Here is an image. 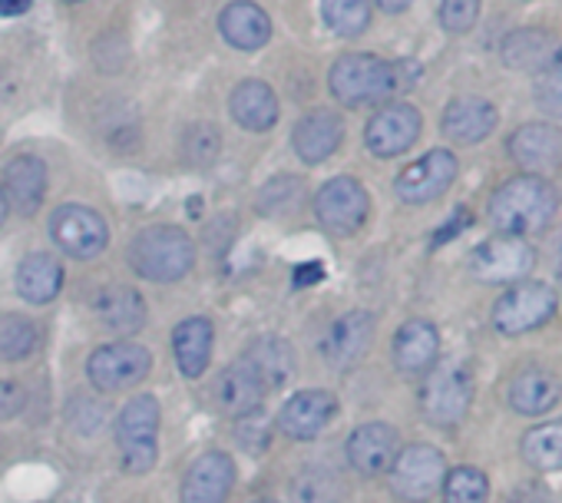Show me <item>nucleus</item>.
<instances>
[{
	"label": "nucleus",
	"mask_w": 562,
	"mask_h": 503,
	"mask_svg": "<svg viewBox=\"0 0 562 503\" xmlns=\"http://www.w3.org/2000/svg\"><path fill=\"white\" fill-rule=\"evenodd\" d=\"M559 209V195L552 189V182H546V176H513L506 179L493 195H490V222L496 225V232L506 235H532L542 232L552 215Z\"/></svg>",
	"instance_id": "f257e3e1"
},
{
	"label": "nucleus",
	"mask_w": 562,
	"mask_h": 503,
	"mask_svg": "<svg viewBox=\"0 0 562 503\" xmlns=\"http://www.w3.org/2000/svg\"><path fill=\"white\" fill-rule=\"evenodd\" d=\"M130 266L146 282H179L195 266V245L179 225H146L130 238Z\"/></svg>",
	"instance_id": "f03ea898"
},
{
	"label": "nucleus",
	"mask_w": 562,
	"mask_h": 503,
	"mask_svg": "<svg viewBox=\"0 0 562 503\" xmlns=\"http://www.w3.org/2000/svg\"><path fill=\"white\" fill-rule=\"evenodd\" d=\"M328 87L338 103L358 110L391 100L407 87V80L401 74V64H387L374 54H345L335 60Z\"/></svg>",
	"instance_id": "7ed1b4c3"
},
{
	"label": "nucleus",
	"mask_w": 562,
	"mask_h": 503,
	"mask_svg": "<svg viewBox=\"0 0 562 503\" xmlns=\"http://www.w3.org/2000/svg\"><path fill=\"white\" fill-rule=\"evenodd\" d=\"M473 404V375L463 361H437L420 384V414L434 427H457Z\"/></svg>",
	"instance_id": "20e7f679"
},
{
	"label": "nucleus",
	"mask_w": 562,
	"mask_h": 503,
	"mask_svg": "<svg viewBox=\"0 0 562 503\" xmlns=\"http://www.w3.org/2000/svg\"><path fill=\"white\" fill-rule=\"evenodd\" d=\"M120 460L130 473H149L159 457V401L153 394L133 398L116 421Z\"/></svg>",
	"instance_id": "39448f33"
},
{
	"label": "nucleus",
	"mask_w": 562,
	"mask_h": 503,
	"mask_svg": "<svg viewBox=\"0 0 562 503\" xmlns=\"http://www.w3.org/2000/svg\"><path fill=\"white\" fill-rule=\"evenodd\" d=\"M536 266V252L522 235H493L480 242L470 256V276L483 286H516L529 279Z\"/></svg>",
	"instance_id": "423d86ee"
},
{
	"label": "nucleus",
	"mask_w": 562,
	"mask_h": 503,
	"mask_svg": "<svg viewBox=\"0 0 562 503\" xmlns=\"http://www.w3.org/2000/svg\"><path fill=\"white\" fill-rule=\"evenodd\" d=\"M555 305H559V299L546 282H526L522 279L496 299L493 328L506 338L536 332L539 325H546L555 315Z\"/></svg>",
	"instance_id": "0eeeda50"
},
{
	"label": "nucleus",
	"mask_w": 562,
	"mask_h": 503,
	"mask_svg": "<svg viewBox=\"0 0 562 503\" xmlns=\"http://www.w3.org/2000/svg\"><path fill=\"white\" fill-rule=\"evenodd\" d=\"M387 473H391L394 496H401L407 503H427L443 487L447 457L430 444H411L394 457Z\"/></svg>",
	"instance_id": "6e6552de"
},
{
	"label": "nucleus",
	"mask_w": 562,
	"mask_h": 503,
	"mask_svg": "<svg viewBox=\"0 0 562 503\" xmlns=\"http://www.w3.org/2000/svg\"><path fill=\"white\" fill-rule=\"evenodd\" d=\"M371 212L368 189L351 176L328 179L315 195V215L331 235H355Z\"/></svg>",
	"instance_id": "1a4fd4ad"
},
{
	"label": "nucleus",
	"mask_w": 562,
	"mask_h": 503,
	"mask_svg": "<svg viewBox=\"0 0 562 503\" xmlns=\"http://www.w3.org/2000/svg\"><path fill=\"white\" fill-rule=\"evenodd\" d=\"M50 238L74 259H97L110 242V228L90 205H60L50 215Z\"/></svg>",
	"instance_id": "9d476101"
},
{
	"label": "nucleus",
	"mask_w": 562,
	"mask_h": 503,
	"mask_svg": "<svg viewBox=\"0 0 562 503\" xmlns=\"http://www.w3.org/2000/svg\"><path fill=\"white\" fill-rule=\"evenodd\" d=\"M153 368V355L136 342H113L90 355L87 375L100 391H123L139 384Z\"/></svg>",
	"instance_id": "9b49d317"
},
{
	"label": "nucleus",
	"mask_w": 562,
	"mask_h": 503,
	"mask_svg": "<svg viewBox=\"0 0 562 503\" xmlns=\"http://www.w3.org/2000/svg\"><path fill=\"white\" fill-rule=\"evenodd\" d=\"M457 172H460V163L450 149H430L397 176L394 192L407 205H427L453 186Z\"/></svg>",
	"instance_id": "f8f14e48"
},
{
	"label": "nucleus",
	"mask_w": 562,
	"mask_h": 503,
	"mask_svg": "<svg viewBox=\"0 0 562 503\" xmlns=\"http://www.w3.org/2000/svg\"><path fill=\"white\" fill-rule=\"evenodd\" d=\"M420 136V113L411 107V103H387L381 107L368 130H364V143L374 156L381 159H391V156H401L407 153Z\"/></svg>",
	"instance_id": "ddd939ff"
},
{
	"label": "nucleus",
	"mask_w": 562,
	"mask_h": 503,
	"mask_svg": "<svg viewBox=\"0 0 562 503\" xmlns=\"http://www.w3.org/2000/svg\"><path fill=\"white\" fill-rule=\"evenodd\" d=\"M509 156L529 176L562 169V130L552 123H526L509 136Z\"/></svg>",
	"instance_id": "4468645a"
},
{
	"label": "nucleus",
	"mask_w": 562,
	"mask_h": 503,
	"mask_svg": "<svg viewBox=\"0 0 562 503\" xmlns=\"http://www.w3.org/2000/svg\"><path fill=\"white\" fill-rule=\"evenodd\" d=\"M338 414L331 391H299L278 411V431L292 440H315Z\"/></svg>",
	"instance_id": "2eb2a0df"
},
{
	"label": "nucleus",
	"mask_w": 562,
	"mask_h": 503,
	"mask_svg": "<svg viewBox=\"0 0 562 503\" xmlns=\"http://www.w3.org/2000/svg\"><path fill=\"white\" fill-rule=\"evenodd\" d=\"M374 342V315L371 312H348L341 315L322 338V358L331 368H351L358 365Z\"/></svg>",
	"instance_id": "dca6fc26"
},
{
	"label": "nucleus",
	"mask_w": 562,
	"mask_h": 503,
	"mask_svg": "<svg viewBox=\"0 0 562 503\" xmlns=\"http://www.w3.org/2000/svg\"><path fill=\"white\" fill-rule=\"evenodd\" d=\"M397 454H401V434L391 424L371 421L348 437V463L364 477L387 473Z\"/></svg>",
	"instance_id": "f3484780"
},
{
	"label": "nucleus",
	"mask_w": 562,
	"mask_h": 503,
	"mask_svg": "<svg viewBox=\"0 0 562 503\" xmlns=\"http://www.w3.org/2000/svg\"><path fill=\"white\" fill-rule=\"evenodd\" d=\"M8 209H18L21 215H34L47 195V166L34 153H21L4 166V182H0Z\"/></svg>",
	"instance_id": "a211bd4d"
},
{
	"label": "nucleus",
	"mask_w": 562,
	"mask_h": 503,
	"mask_svg": "<svg viewBox=\"0 0 562 503\" xmlns=\"http://www.w3.org/2000/svg\"><path fill=\"white\" fill-rule=\"evenodd\" d=\"M265 391L268 388L261 384V378L251 368V361L238 358L228 368H222V375L215 381V404L228 417H248V414H255L261 407Z\"/></svg>",
	"instance_id": "6ab92c4d"
},
{
	"label": "nucleus",
	"mask_w": 562,
	"mask_h": 503,
	"mask_svg": "<svg viewBox=\"0 0 562 503\" xmlns=\"http://www.w3.org/2000/svg\"><path fill=\"white\" fill-rule=\"evenodd\" d=\"M499 57L509 70H522V74H542L546 67H552L562 57V41L552 31L542 27H522L503 37Z\"/></svg>",
	"instance_id": "aec40b11"
},
{
	"label": "nucleus",
	"mask_w": 562,
	"mask_h": 503,
	"mask_svg": "<svg viewBox=\"0 0 562 503\" xmlns=\"http://www.w3.org/2000/svg\"><path fill=\"white\" fill-rule=\"evenodd\" d=\"M235 483V463L222 450L202 454L186 480H182V503H225Z\"/></svg>",
	"instance_id": "412c9836"
},
{
	"label": "nucleus",
	"mask_w": 562,
	"mask_h": 503,
	"mask_svg": "<svg viewBox=\"0 0 562 503\" xmlns=\"http://www.w3.org/2000/svg\"><path fill=\"white\" fill-rule=\"evenodd\" d=\"M440 130L447 139L463 146L483 143L496 130V107L483 97H457L447 103L440 116Z\"/></svg>",
	"instance_id": "4be33fe9"
},
{
	"label": "nucleus",
	"mask_w": 562,
	"mask_h": 503,
	"mask_svg": "<svg viewBox=\"0 0 562 503\" xmlns=\"http://www.w3.org/2000/svg\"><path fill=\"white\" fill-rule=\"evenodd\" d=\"M341 139H345V123L331 110H315V113L302 116L299 126L292 130V146L302 156V163H308V166L331 159L338 153Z\"/></svg>",
	"instance_id": "5701e85b"
},
{
	"label": "nucleus",
	"mask_w": 562,
	"mask_h": 503,
	"mask_svg": "<svg viewBox=\"0 0 562 503\" xmlns=\"http://www.w3.org/2000/svg\"><path fill=\"white\" fill-rule=\"evenodd\" d=\"M440 361V335L430 322L411 318L394 335V365L404 375H427Z\"/></svg>",
	"instance_id": "b1692460"
},
{
	"label": "nucleus",
	"mask_w": 562,
	"mask_h": 503,
	"mask_svg": "<svg viewBox=\"0 0 562 503\" xmlns=\"http://www.w3.org/2000/svg\"><path fill=\"white\" fill-rule=\"evenodd\" d=\"M218 31L228 47L235 51H261L271 41V21L268 14L251 4V0H235L218 18Z\"/></svg>",
	"instance_id": "393cba45"
},
{
	"label": "nucleus",
	"mask_w": 562,
	"mask_h": 503,
	"mask_svg": "<svg viewBox=\"0 0 562 503\" xmlns=\"http://www.w3.org/2000/svg\"><path fill=\"white\" fill-rule=\"evenodd\" d=\"M97 318L116 335H136L146 325V302L130 286H106L93 299Z\"/></svg>",
	"instance_id": "a878e982"
},
{
	"label": "nucleus",
	"mask_w": 562,
	"mask_h": 503,
	"mask_svg": "<svg viewBox=\"0 0 562 503\" xmlns=\"http://www.w3.org/2000/svg\"><path fill=\"white\" fill-rule=\"evenodd\" d=\"M228 110H232V120L251 133H265L278 123V97L261 80H241L232 90Z\"/></svg>",
	"instance_id": "bb28decb"
},
{
	"label": "nucleus",
	"mask_w": 562,
	"mask_h": 503,
	"mask_svg": "<svg viewBox=\"0 0 562 503\" xmlns=\"http://www.w3.org/2000/svg\"><path fill=\"white\" fill-rule=\"evenodd\" d=\"M562 398V384L546 368H526L509 384V407L522 417H539L552 411Z\"/></svg>",
	"instance_id": "cd10ccee"
},
{
	"label": "nucleus",
	"mask_w": 562,
	"mask_h": 503,
	"mask_svg": "<svg viewBox=\"0 0 562 503\" xmlns=\"http://www.w3.org/2000/svg\"><path fill=\"white\" fill-rule=\"evenodd\" d=\"M64 289V266L50 256V252H31V256L18 266V292L31 305H47Z\"/></svg>",
	"instance_id": "c85d7f7f"
},
{
	"label": "nucleus",
	"mask_w": 562,
	"mask_h": 503,
	"mask_svg": "<svg viewBox=\"0 0 562 503\" xmlns=\"http://www.w3.org/2000/svg\"><path fill=\"white\" fill-rule=\"evenodd\" d=\"M212 322L209 318H186L172 332L176 365L186 378H202L212 358Z\"/></svg>",
	"instance_id": "c756f323"
},
{
	"label": "nucleus",
	"mask_w": 562,
	"mask_h": 503,
	"mask_svg": "<svg viewBox=\"0 0 562 503\" xmlns=\"http://www.w3.org/2000/svg\"><path fill=\"white\" fill-rule=\"evenodd\" d=\"M245 358L251 361V368L258 371V378H261V384L268 391L285 388L295 378V348L289 342H281V338H258V342H251Z\"/></svg>",
	"instance_id": "7c9ffc66"
},
{
	"label": "nucleus",
	"mask_w": 562,
	"mask_h": 503,
	"mask_svg": "<svg viewBox=\"0 0 562 503\" xmlns=\"http://www.w3.org/2000/svg\"><path fill=\"white\" fill-rule=\"evenodd\" d=\"M292 496H295V503H351V500H348L345 480H341L335 470L318 467V463L305 467V470L295 477Z\"/></svg>",
	"instance_id": "2f4dec72"
},
{
	"label": "nucleus",
	"mask_w": 562,
	"mask_h": 503,
	"mask_svg": "<svg viewBox=\"0 0 562 503\" xmlns=\"http://www.w3.org/2000/svg\"><path fill=\"white\" fill-rule=\"evenodd\" d=\"M522 460L536 470H562V417L532 427L522 437Z\"/></svg>",
	"instance_id": "473e14b6"
},
{
	"label": "nucleus",
	"mask_w": 562,
	"mask_h": 503,
	"mask_svg": "<svg viewBox=\"0 0 562 503\" xmlns=\"http://www.w3.org/2000/svg\"><path fill=\"white\" fill-rule=\"evenodd\" d=\"M41 348V328L27 315H0V361H24Z\"/></svg>",
	"instance_id": "72a5a7b5"
},
{
	"label": "nucleus",
	"mask_w": 562,
	"mask_h": 503,
	"mask_svg": "<svg viewBox=\"0 0 562 503\" xmlns=\"http://www.w3.org/2000/svg\"><path fill=\"white\" fill-rule=\"evenodd\" d=\"M322 18L338 37H358L371 24V0H322Z\"/></svg>",
	"instance_id": "f704fd0d"
},
{
	"label": "nucleus",
	"mask_w": 562,
	"mask_h": 503,
	"mask_svg": "<svg viewBox=\"0 0 562 503\" xmlns=\"http://www.w3.org/2000/svg\"><path fill=\"white\" fill-rule=\"evenodd\" d=\"M443 503H486L490 500V480L476 467H457L443 477Z\"/></svg>",
	"instance_id": "c9c22d12"
},
{
	"label": "nucleus",
	"mask_w": 562,
	"mask_h": 503,
	"mask_svg": "<svg viewBox=\"0 0 562 503\" xmlns=\"http://www.w3.org/2000/svg\"><path fill=\"white\" fill-rule=\"evenodd\" d=\"M302 179L299 176H274L258 189V212L261 215H285L302 199Z\"/></svg>",
	"instance_id": "e433bc0d"
},
{
	"label": "nucleus",
	"mask_w": 562,
	"mask_h": 503,
	"mask_svg": "<svg viewBox=\"0 0 562 503\" xmlns=\"http://www.w3.org/2000/svg\"><path fill=\"white\" fill-rule=\"evenodd\" d=\"M222 149V133L212 123H192L182 136V156L195 169H209L218 159Z\"/></svg>",
	"instance_id": "4c0bfd02"
},
{
	"label": "nucleus",
	"mask_w": 562,
	"mask_h": 503,
	"mask_svg": "<svg viewBox=\"0 0 562 503\" xmlns=\"http://www.w3.org/2000/svg\"><path fill=\"white\" fill-rule=\"evenodd\" d=\"M536 107L546 116H562V57L536 74Z\"/></svg>",
	"instance_id": "58836bf2"
},
{
	"label": "nucleus",
	"mask_w": 562,
	"mask_h": 503,
	"mask_svg": "<svg viewBox=\"0 0 562 503\" xmlns=\"http://www.w3.org/2000/svg\"><path fill=\"white\" fill-rule=\"evenodd\" d=\"M476 18H480V0H443V4H440V24L450 34L473 31Z\"/></svg>",
	"instance_id": "ea45409f"
},
{
	"label": "nucleus",
	"mask_w": 562,
	"mask_h": 503,
	"mask_svg": "<svg viewBox=\"0 0 562 503\" xmlns=\"http://www.w3.org/2000/svg\"><path fill=\"white\" fill-rule=\"evenodd\" d=\"M27 404V391L18 381H0V424L18 417Z\"/></svg>",
	"instance_id": "a19ab883"
},
{
	"label": "nucleus",
	"mask_w": 562,
	"mask_h": 503,
	"mask_svg": "<svg viewBox=\"0 0 562 503\" xmlns=\"http://www.w3.org/2000/svg\"><path fill=\"white\" fill-rule=\"evenodd\" d=\"M509 503H552V496H549V490L539 487V483H522V487L513 490Z\"/></svg>",
	"instance_id": "79ce46f5"
},
{
	"label": "nucleus",
	"mask_w": 562,
	"mask_h": 503,
	"mask_svg": "<svg viewBox=\"0 0 562 503\" xmlns=\"http://www.w3.org/2000/svg\"><path fill=\"white\" fill-rule=\"evenodd\" d=\"M34 0H0V18H24Z\"/></svg>",
	"instance_id": "37998d69"
},
{
	"label": "nucleus",
	"mask_w": 562,
	"mask_h": 503,
	"mask_svg": "<svg viewBox=\"0 0 562 503\" xmlns=\"http://www.w3.org/2000/svg\"><path fill=\"white\" fill-rule=\"evenodd\" d=\"M374 4L384 11V14H401V11H407L414 0H374Z\"/></svg>",
	"instance_id": "c03bdc74"
},
{
	"label": "nucleus",
	"mask_w": 562,
	"mask_h": 503,
	"mask_svg": "<svg viewBox=\"0 0 562 503\" xmlns=\"http://www.w3.org/2000/svg\"><path fill=\"white\" fill-rule=\"evenodd\" d=\"M4 219H8V202H4V192H0V225H4Z\"/></svg>",
	"instance_id": "a18cd8bd"
},
{
	"label": "nucleus",
	"mask_w": 562,
	"mask_h": 503,
	"mask_svg": "<svg viewBox=\"0 0 562 503\" xmlns=\"http://www.w3.org/2000/svg\"><path fill=\"white\" fill-rule=\"evenodd\" d=\"M555 279H559V286H562V262H559V269H555Z\"/></svg>",
	"instance_id": "49530a36"
},
{
	"label": "nucleus",
	"mask_w": 562,
	"mask_h": 503,
	"mask_svg": "<svg viewBox=\"0 0 562 503\" xmlns=\"http://www.w3.org/2000/svg\"><path fill=\"white\" fill-rule=\"evenodd\" d=\"M67 4H80V0H67Z\"/></svg>",
	"instance_id": "de8ad7c7"
},
{
	"label": "nucleus",
	"mask_w": 562,
	"mask_h": 503,
	"mask_svg": "<svg viewBox=\"0 0 562 503\" xmlns=\"http://www.w3.org/2000/svg\"><path fill=\"white\" fill-rule=\"evenodd\" d=\"M258 503H274V500H258Z\"/></svg>",
	"instance_id": "09e8293b"
}]
</instances>
